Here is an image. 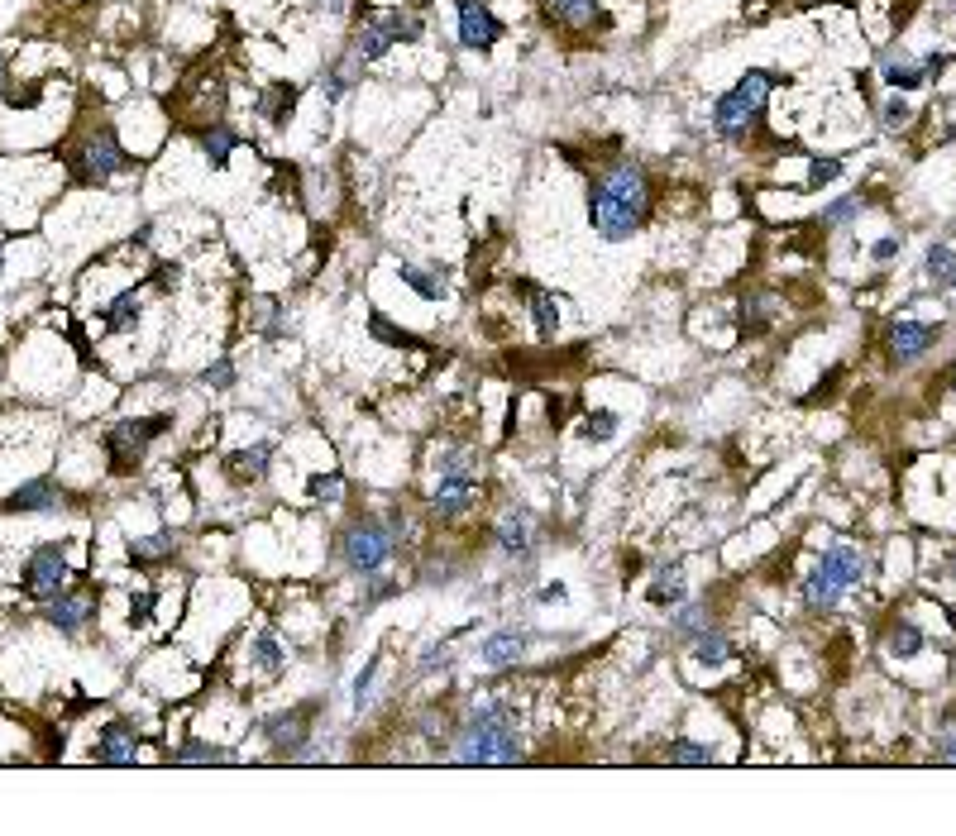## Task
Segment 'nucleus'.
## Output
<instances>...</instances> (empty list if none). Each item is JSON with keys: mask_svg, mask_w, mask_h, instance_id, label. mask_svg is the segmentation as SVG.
Instances as JSON below:
<instances>
[{"mask_svg": "<svg viewBox=\"0 0 956 836\" xmlns=\"http://www.w3.org/2000/svg\"><path fill=\"white\" fill-rule=\"evenodd\" d=\"M646 215H651V177L641 163L617 158L612 168L598 172V182L588 192V220L608 244L631 239L646 225Z\"/></svg>", "mask_w": 956, "mask_h": 836, "instance_id": "nucleus-1", "label": "nucleus"}, {"mask_svg": "<svg viewBox=\"0 0 956 836\" xmlns=\"http://www.w3.org/2000/svg\"><path fill=\"white\" fill-rule=\"evenodd\" d=\"M459 765H517L522 760V731H517V712L512 703H478L464 722H459L455 741H450Z\"/></svg>", "mask_w": 956, "mask_h": 836, "instance_id": "nucleus-2", "label": "nucleus"}, {"mask_svg": "<svg viewBox=\"0 0 956 836\" xmlns=\"http://www.w3.org/2000/svg\"><path fill=\"white\" fill-rule=\"evenodd\" d=\"M780 86V72H770V67H751L746 77H741L727 96H717L713 106V129L722 134V139H746L751 129L761 125L765 115V101H770V91Z\"/></svg>", "mask_w": 956, "mask_h": 836, "instance_id": "nucleus-3", "label": "nucleus"}, {"mask_svg": "<svg viewBox=\"0 0 956 836\" xmlns=\"http://www.w3.org/2000/svg\"><path fill=\"white\" fill-rule=\"evenodd\" d=\"M861 579H866V555H861L856 545H832V550H823V559L808 569V579L799 593H804L808 612H832Z\"/></svg>", "mask_w": 956, "mask_h": 836, "instance_id": "nucleus-4", "label": "nucleus"}, {"mask_svg": "<svg viewBox=\"0 0 956 836\" xmlns=\"http://www.w3.org/2000/svg\"><path fill=\"white\" fill-rule=\"evenodd\" d=\"M392 545H397V536L388 526H378L373 516H359V521H349L345 536H340V559L349 564V574L378 579V569L392 559Z\"/></svg>", "mask_w": 956, "mask_h": 836, "instance_id": "nucleus-5", "label": "nucleus"}, {"mask_svg": "<svg viewBox=\"0 0 956 836\" xmlns=\"http://www.w3.org/2000/svg\"><path fill=\"white\" fill-rule=\"evenodd\" d=\"M416 34H421V20H416V15H402V10H383V15H373V20L359 24L349 63H373V58H383V53H388L392 43L416 39Z\"/></svg>", "mask_w": 956, "mask_h": 836, "instance_id": "nucleus-6", "label": "nucleus"}, {"mask_svg": "<svg viewBox=\"0 0 956 836\" xmlns=\"http://www.w3.org/2000/svg\"><path fill=\"white\" fill-rule=\"evenodd\" d=\"M168 426H173L168 416H149V421H115V426L106 430V454L115 459V469H120V473L134 469V464L149 454V445Z\"/></svg>", "mask_w": 956, "mask_h": 836, "instance_id": "nucleus-7", "label": "nucleus"}, {"mask_svg": "<svg viewBox=\"0 0 956 836\" xmlns=\"http://www.w3.org/2000/svg\"><path fill=\"white\" fill-rule=\"evenodd\" d=\"M72 163H77V177H82V182H106V177L130 168V153L120 149L115 129H96V134H87V144L72 153Z\"/></svg>", "mask_w": 956, "mask_h": 836, "instance_id": "nucleus-8", "label": "nucleus"}, {"mask_svg": "<svg viewBox=\"0 0 956 836\" xmlns=\"http://www.w3.org/2000/svg\"><path fill=\"white\" fill-rule=\"evenodd\" d=\"M20 588H24V598L53 602V598H58V593L67 588V555L58 550V545H39L34 555L24 559Z\"/></svg>", "mask_w": 956, "mask_h": 836, "instance_id": "nucleus-9", "label": "nucleus"}, {"mask_svg": "<svg viewBox=\"0 0 956 836\" xmlns=\"http://www.w3.org/2000/svg\"><path fill=\"white\" fill-rule=\"evenodd\" d=\"M474 502H478V478L474 473H440V483H435V493H431V507H435L440 521L464 516Z\"/></svg>", "mask_w": 956, "mask_h": 836, "instance_id": "nucleus-10", "label": "nucleus"}, {"mask_svg": "<svg viewBox=\"0 0 956 836\" xmlns=\"http://www.w3.org/2000/svg\"><path fill=\"white\" fill-rule=\"evenodd\" d=\"M502 39L498 15L483 0H459V43L464 48H493Z\"/></svg>", "mask_w": 956, "mask_h": 836, "instance_id": "nucleus-11", "label": "nucleus"}, {"mask_svg": "<svg viewBox=\"0 0 956 836\" xmlns=\"http://www.w3.org/2000/svg\"><path fill=\"white\" fill-rule=\"evenodd\" d=\"M263 736H268L273 751L287 755V760L306 755V736H311V727H306V708L283 712V717H268V722H263Z\"/></svg>", "mask_w": 956, "mask_h": 836, "instance_id": "nucleus-12", "label": "nucleus"}, {"mask_svg": "<svg viewBox=\"0 0 956 836\" xmlns=\"http://www.w3.org/2000/svg\"><path fill=\"white\" fill-rule=\"evenodd\" d=\"M91 755H96V765H134V755H139V731H134L130 722H110V727L96 736Z\"/></svg>", "mask_w": 956, "mask_h": 836, "instance_id": "nucleus-13", "label": "nucleus"}, {"mask_svg": "<svg viewBox=\"0 0 956 836\" xmlns=\"http://www.w3.org/2000/svg\"><path fill=\"white\" fill-rule=\"evenodd\" d=\"M526 645H531L526 631H517V626H502V631H493L488 641L478 645V660H483L488 669H512V665H522Z\"/></svg>", "mask_w": 956, "mask_h": 836, "instance_id": "nucleus-14", "label": "nucleus"}, {"mask_svg": "<svg viewBox=\"0 0 956 836\" xmlns=\"http://www.w3.org/2000/svg\"><path fill=\"white\" fill-rule=\"evenodd\" d=\"M493 536H498V550L507 559H526L536 545V521H531V512H502Z\"/></svg>", "mask_w": 956, "mask_h": 836, "instance_id": "nucleus-15", "label": "nucleus"}, {"mask_svg": "<svg viewBox=\"0 0 956 836\" xmlns=\"http://www.w3.org/2000/svg\"><path fill=\"white\" fill-rule=\"evenodd\" d=\"M928 349H933V325L904 321V325H894L890 330V359L894 364H918Z\"/></svg>", "mask_w": 956, "mask_h": 836, "instance_id": "nucleus-16", "label": "nucleus"}, {"mask_svg": "<svg viewBox=\"0 0 956 836\" xmlns=\"http://www.w3.org/2000/svg\"><path fill=\"white\" fill-rule=\"evenodd\" d=\"M91 612H96V602H91V593H58V598L48 602V622L58 626V631H82V626L91 622Z\"/></svg>", "mask_w": 956, "mask_h": 836, "instance_id": "nucleus-17", "label": "nucleus"}, {"mask_svg": "<svg viewBox=\"0 0 956 836\" xmlns=\"http://www.w3.org/2000/svg\"><path fill=\"white\" fill-rule=\"evenodd\" d=\"M268 464H273V445H244V450H235L225 459V473H230V483L249 488V483H259L268 473Z\"/></svg>", "mask_w": 956, "mask_h": 836, "instance_id": "nucleus-18", "label": "nucleus"}, {"mask_svg": "<svg viewBox=\"0 0 956 836\" xmlns=\"http://www.w3.org/2000/svg\"><path fill=\"white\" fill-rule=\"evenodd\" d=\"M5 512H63V488L48 478H34L5 502Z\"/></svg>", "mask_w": 956, "mask_h": 836, "instance_id": "nucleus-19", "label": "nucleus"}, {"mask_svg": "<svg viewBox=\"0 0 956 836\" xmlns=\"http://www.w3.org/2000/svg\"><path fill=\"white\" fill-rule=\"evenodd\" d=\"M689 645H694V660H698V665H708V669H717V665H727V660H732V636H727L722 626H713V622L703 626Z\"/></svg>", "mask_w": 956, "mask_h": 836, "instance_id": "nucleus-20", "label": "nucleus"}, {"mask_svg": "<svg viewBox=\"0 0 956 836\" xmlns=\"http://www.w3.org/2000/svg\"><path fill=\"white\" fill-rule=\"evenodd\" d=\"M646 598L655 602V607H679V598H684V569L679 564H665V569H655L651 588H646Z\"/></svg>", "mask_w": 956, "mask_h": 836, "instance_id": "nucleus-21", "label": "nucleus"}, {"mask_svg": "<svg viewBox=\"0 0 956 836\" xmlns=\"http://www.w3.org/2000/svg\"><path fill=\"white\" fill-rule=\"evenodd\" d=\"M173 765H235V751L211 746V741H182L173 751Z\"/></svg>", "mask_w": 956, "mask_h": 836, "instance_id": "nucleus-22", "label": "nucleus"}, {"mask_svg": "<svg viewBox=\"0 0 956 836\" xmlns=\"http://www.w3.org/2000/svg\"><path fill=\"white\" fill-rule=\"evenodd\" d=\"M397 273H402V282H407L412 292H421V297H426V301H440V297H445V278H440V268H421V263H402Z\"/></svg>", "mask_w": 956, "mask_h": 836, "instance_id": "nucleus-23", "label": "nucleus"}, {"mask_svg": "<svg viewBox=\"0 0 956 836\" xmlns=\"http://www.w3.org/2000/svg\"><path fill=\"white\" fill-rule=\"evenodd\" d=\"M923 645H928V641H923V631H918L913 622H894L890 636H885V650H890L894 660H913Z\"/></svg>", "mask_w": 956, "mask_h": 836, "instance_id": "nucleus-24", "label": "nucleus"}, {"mask_svg": "<svg viewBox=\"0 0 956 836\" xmlns=\"http://www.w3.org/2000/svg\"><path fill=\"white\" fill-rule=\"evenodd\" d=\"M703 626H708V607H703V602H684L670 617V636L674 641H694Z\"/></svg>", "mask_w": 956, "mask_h": 836, "instance_id": "nucleus-25", "label": "nucleus"}, {"mask_svg": "<svg viewBox=\"0 0 956 836\" xmlns=\"http://www.w3.org/2000/svg\"><path fill=\"white\" fill-rule=\"evenodd\" d=\"M177 550V536L173 531H153V536H139L130 540V555L139 559V564H153V559H168Z\"/></svg>", "mask_w": 956, "mask_h": 836, "instance_id": "nucleus-26", "label": "nucleus"}, {"mask_svg": "<svg viewBox=\"0 0 956 836\" xmlns=\"http://www.w3.org/2000/svg\"><path fill=\"white\" fill-rule=\"evenodd\" d=\"M880 77H885V86H890V91H913V86L923 82V67L909 63V58H885Z\"/></svg>", "mask_w": 956, "mask_h": 836, "instance_id": "nucleus-27", "label": "nucleus"}, {"mask_svg": "<svg viewBox=\"0 0 956 836\" xmlns=\"http://www.w3.org/2000/svg\"><path fill=\"white\" fill-rule=\"evenodd\" d=\"M550 5H555V15H560L569 29H588L593 20H603L598 0H550Z\"/></svg>", "mask_w": 956, "mask_h": 836, "instance_id": "nucleus-28", "label": "nucleus"}, {"mask_svg": "<svg viewBox=\"0 0 956 836\" xmlns=\"http://www.w3.org/2000/svg\"><path fill=\"white\" fill-rule=\"evenodd\" d=\"M923 273L933 282H947L956 273V254H952V244H933L928 254H923Z\"/></svg>", "mask_w": 956, "mask_h": 836, "instance_id": "nucleus-29", "label": "nucleus"}, {"mask_svg": "<svg viewBox=\"0 0 956 836\" xmlns=\"http://www.w3.org/2000/svg\"><path fill=\"white\" fill-rule=\"evenodd\" d=\"M861 211H866L861 196H842V201H832V206L823 211V225L827 230H842V225H851V220H861Z\"/></svg>", "mask_w": 956, "mask_h": 836, "instance_id": "nucleus-30", "label": "nucleus"}, {"mask_svg": "<svg viewBox=\"0 0 956 836\" xmlns=\"http://www.w3.org/2000/svg\"><path fill=\"white\" fill-rule=\"evenodd\" d=\"M201 149H206V158H211V163L220 168V163H225V158L235 153V134H230L225 125H211L206 134H201Z\"/></svg>", "mask_w": 956, "mask_h": 836, "instance_id": "nucleus-31", "label": "nucleus"}, {"mask_svg": "<svg viewBox=\"0 0 956 836\" xmlns=\"http://www.w3.org/2000/svg\"><path fill=\"white\" fill-rule=\"evenodd\" d=\"M837 177H842V158H837V153H827V158L818 153V158L808 163V192H823L827 182H837Z\"/></svg>", "mask_w": 956, "mask_h": 836, "instance_id": "nucleus-32", "label": "nucleus"}, {"mask_svg": "<svg viewBox=\"0 0 956 836\" xmlns=\"http://www.w3.org/2000/svg\"><path fill=\"white\" fill-rule=\"evenodd\" d=\"M254 665H259L263 674H278V669L287 665V650L278 645V636H259V641H254Z\"/></svg>", "mask_w": 956, "mask_h": 836, "instance_id": "nucleus-33", "label": "nucleus"}, {"mask_svg": "<svg viewBox=\"0 0 956 836\" xmlns=\"http://www.w3.org/2000/svg\"><path fill=\"white\" fill-rule=\"evenodd\" d=\"M665 760H670V765H713V751L698 746V741H670V746H665Z\"/></svg>", "mask_w": 956, "mask_h": 836, "instance_id": "nucleus-34", "label": "nucleus"}, {"mask_svg": "<svg viewBox=\"0 0 956 836\" xmlns=\"http://www.w3.org/2000/svg\"><path fill=\"white\" fill-rule=\"evenodd\" d=\"M106 321L115 325V330H130V325L139 321V292H120V297L110 301Z\"/></svg>", "mask_w": 956, "mask_h": 836, "instance_id": "nucleus-35", "label": "nucleus"}, {"mask_svg": "<svg viewBox=\"0 0 956 836\" xmlns=\"http://www.w3.org/2000/svg\"><path fill=\"white\" fill-rule=\"evenodd\" d=\"M306 497H311V502H340V497H345V478H340V473H316V478L306 483Z\"/></svg>", "mask_w": 956, "mask_h": 836, "instance_id": "nucleus-36", "label": "nucleus"}, {"mask_svg": "<svg viewBox=\"0 0 956 836\" xmlns=\"http://www.w3.org/2000/svg\"><path fill=\"white\" fill-rule=\"evenodd\" d=\"M531 311H536V330H541V335H555V325H560V301L545 297V292H531Z\"/></svg>", "mask_w": 956, "mask_h": 836, "instance_id": "nucleus-37", "label": "nucleus"}, {"mask_svg": "<svg viewBox=\"0 0 956 836\" xmlns=\"http://www.w3.org/2000/svg\"><path fill=\"white\" fill-rule=\"evenodd\" d=\"M292 101H297V91H292V86H273V91L263 96V115H268L273 125H283L287 110H292Z\"/></svg>", "mask_w": 956, "mask_h": 836, "instance_id": "nucleus-38", "label": "nucleus"}, {"mask_svg": "<svg viewBox=\"0 0 956 836\" xmlns=\"http://www.w3.org/2000/svg\"><path fill=\"white\" fill-rule=\"evenodd\" d=\"M909 120H913V106L904 96H890L885 101V129H909Z\"/></svg>", "mask_w": 956, "mask_h": 836, "instance_id": "nucleus-39", "label": "nucleus"}, {"mask_svg": "<svg viewBox=\"0 0 956 836\" xmlns=\"http://www.w3.org/2000/svg\"><path fill=\"white\" fill-rule=\"evenodd\" d=\"M373 674H378V655H373L369 665H364V674L354 679V708H359V712H364V703L373 698Z\"/></svg>", "mask_w": 956, "mask_h": 836, "instance_id": "nucleus-40", "label": "nucleus"}, {"mask_svg": "<svg viewBox=\"0 0 956 836\" xmlns=\"http://www.w3.org/2000/svg\"><path fill=\"white\" fill-rule=\"evenodd\" d=\"M617 435V416L612 411H593L588 416V440H612Z\"/></svg>", "mask_w": 956, "mask_h": 836, "instance_id": "nucleus-41", "label": "nucleus"}, {"mask_svg": "<svg viewBox=\"0 0 956 836\" xmlns=\"http://www.w3.org/2000/svg\"><path fill=\"white\" fill-rule=\"evenodd\" d=\"M153 602H158V593H153V588H144V593H134V598H130V626H144V622H149Z\"/></svg>", "mask_w": 956, "mask_h": 836, "instance_id": "nucleus-42", "label": "nucleus"}, {"mask_svg": "<svg viewBox=\"0 0 956 836\" xmlns=\"http://www.w3.org/2000/svg\"><path fill=\"white\" fill-rule=\"evenodd\" d=\"M937 760H942V765H956V722H947V727L937 731Z\"/></svg>", "mask_w": 956, "mask_h": 836, "instance_id": "nucleus-43", "label": "nucleus"}, {"mask_svg": "<svg viewBox=\"0 0 956 836\" xmlns=\"http://www.w3.org/2000/svg\"><path fill=\"white\" fill-rule=\"evenodd\" d=\"M899 249H904V239L885 235V239H875V244H870V258H875V263H890V258H899Z\"/></svg>", "mask_w": 956, "mask_h": 836, "instance_id": "nucleus-44", "label": "nucleus"}, {"mask_svg": "<svg viewBox=\"0 0 956 836\" xmlns=\"http://www.w3.org/2000/svg\"><path fill=\"white\" fill-rule=\"evenodd\" d=\"M369 330H373V335H378V340H388V344H416L412 335H407V330H392V325L383 321V316H373V321H369Z\"/></svg>", "mask_w": 956, "mask_h": 836, "instance_id": "nucleus-45", "label": "nucleus"}, {"mask_svg": "<svg viewBox=\"0 0 956 836\" xmlns=\"http://www.w3.org/2000/svg\"><path fill=\"white\" fill-rule=\"evenodd\" d=\"M206 383H211V387H230V383H235V364H230V359H216V364L206 368Z\"/></svg>", "mask_w": 956, "mask_h": 836, "instance_id": "nucleus-46", "label": "nucleus"}, {"mask_svg": "<svg viewBox=\"0 0 956 836\" xmlns=\"http://www.w3.org/2000/svg\"><path fill=\"white\" fill-rule=\"evenodd\" d=\"M541 602H565V583H550V588H541Z\"/></svg>", "mask_w": 956, "mask_h": 836, "instance_id": "nucleus-47", "label": "nucleus"}, {"mask_svg": "<svg viewBox=\"0 0 956 836\" xmlns=\"http://www.w3.org/2000/svg\"><path fill=\"white\" fill-rule=\"evenodd\" d=\"M0 91H5V58H0Z\"/></svg>", "mask_w": 956, "mask_h": 836, "instance_id": "nucleus-48", "label": "nucleus"}, {"mask_svg": "<svg viewBox=\"0 0 956 836\" xmlns=\"http://www.w3.org/2000/svg\"><path fill=\"white\" fill-rule=\"evenodd\" d=\"M947 569H952V583H956V555H952V559H947Z\"/></svg>", "mask_w": 956, "mask_h": 836, "instance_id": "nucleus-49", "label": "nucleus"}, {"mask_svg": "<svg viewBox=\"0 0 956 836\" xmlns=\"http://www.w3.org/2000/svg\"><path fill=\"white\" fill-rule=\"evenodd\" d=\"M947 282H952V292H956V273H952V278H947Z\"/></svg>", "mask_w": 956, "mask_h": 836, "instance_id": "nucleus-50", "label": "nucleus"}, {"mask_svg": "<svg viewBox=\"0 0 956 836\" xmlns=\"http://www.w3.org/2000/svg\"><path fill=\"white\" fill-rule=\"evenodd\" d=\"M952 392H956V378H952Z\"/></svg>", "mask_w": 956, "mask_h": 836, "instance_id": "nucleus-51", "label": "nucleus"}]
</instances>
